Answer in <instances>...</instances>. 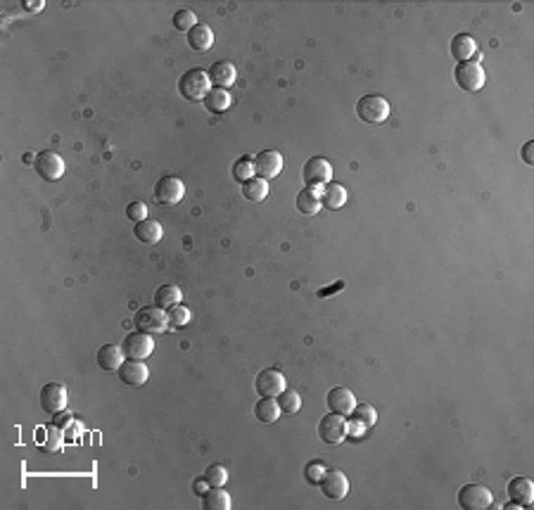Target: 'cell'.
<instances>
[{
	"instance_id": "obj_14",
	"label": "cell",
	"mask_w": 534,
	"mask_h": 510,
	"mask_svg": "<svg viewBox=\"0 0 534 510\" xmlns=\"http://www.w3.org/2000/svg\"><path fill=\"white\" fill-rule=\"evenodd\" d=\"M349 437H361L363 432L368 430V427L375 425V420H378V413H375V408L370 406V403H356L354 410H351L349 415Z\"/></svg>"
},
{
	"instance_id": "obj_3",
	"label": "cell",
	"mask_w": 534,
	"mask_h": 510,
	"mask_svg": "<svg viewBox=\"0 0 534 510\" xmlns=\"http://www.w3.org/2000/svg\"><path fill=\"white\" fill-rule=\"evenodd\" d=\"M356 116L363 123H382L389 116V102L382 95H363L356 102Z\"/></svg>"
},
{
	"instance_id": "obj_26",
	"label": "cell",
	"mask_w": 534,
	"mask_h": 510,
	"mask_svg": "<svg viewBox=\"0 0 534 510\" xmlns=\"http://www.w3.org/2000/svg\"><path fill=\"white\" fill-rule=\"evenodd\" d=\"M230 496L228 491H223V487H209L207 494L202 496V508L204 510H230Z\"/></svg>"
},
{
	"instance_id": "obj_8",
	"label": "cell",
	"mask_w": 534,
	"mask_h": 510,
	"mask_svg": "<svg viewBox=\"0 0 534 510\" xmlns=\"http://www.w3.org/2000/svg\"><path fill=\"white\" fill-rule=\"evenodd\" d=\"M34 166H36V173H39L43 180H50V183L65 176V159L53 150H43L36 154Z\"/></svg>"
},
{
	"instance_id": "obj_5",
	"label": "cell",
	"mask_w": 534,
	"mask_h": 510,
	"mask_svg": "<svg viewBox=\"0 0 534 510\" xmlns=\"http://www.w3.org/2000/svg\"><path fill=\"white\" fill-rule=\"evenodd\" d=\"M454 79L458 83V88L468 90V93H477L482 90V86H485V69H482L477 62H458L456 69H454Z\"/></svg>"
},
{
	"instance_id": "obj_36",
	"label": "cell",
	"mask_w": 534,
	"mask_h": 510,
	"mask_svg": "<svg viewBox=\"0 0 534 510\" xmlns=\"http://www.w3.org/2000/svg\"><path fill=\"white\" fill-rule=\"evenodd\" d=\"M195 24H197V17H195V12L193 10H178L174 15V29H178V31H190Z\"/></svg>"
},
{
	"instance_id": "obj_11",
	"label": "cell",
	"mask_w": 534,
	"mask_h": 510,
	"mask_svg": "<svg viewBox=\"0 0 534 510\" xmlns=\"http://www.w3.org/2000/svg\"><path fill=\"white\" fill-rule=\"evenodd\" d=\"M185 195V185L178 176H162L155 183V200L159 204H178Z\"/></svg>"
},
{
	"instance_id": "obj_12",
	"label": "cell",
	"mask_w": 534,
	"mask_h": 510,
	"mask_svg": "<svg viewBox=\"0 0 534 510\" xmlns=\"http://www.w3.org/2000/svg\"><path fill=\"white\" fill-rule=\"evenodd\" d=\"M41 408L50 415H60L67 408V387L60 382H48L41 389Z\"/></svg>"
},
{
	"instance_id": "obj_17",
	"label": "cell",
	"mask_w": 534,
	"mask_h": 510,
	"mask_svg": "<svg viewBox=\"0 0 534 510\" xmlns=\"http://www.w3.org/2000/svg\"><path fill=\"white\" fill-rule=\"evenodd\" d=\"M325 403H328L330 413H340V415H344V418H349L351 410H354V406H356V399H354V394H351V389L332 387L328 391V396H325Z\"/></svg>"
},
{
	"instance_id": "obj_24",
	"label": "cell",
	"mask_w": 534,
	"mask_h": 510,
	"mask_svg": "<svg viewBox=\"0 0 534 510\" xmlns=\"http://www.w3.org/2000/svg\"><path fill=\"white\" fill-rule=\"evenodd\" d=\"M320 202H323L325 209H342L344 202H347V190L337 183H328L320 188Z\"/></svg>"
},
{
	"instance_id": "obj_7",
	"label": "cell",
	"mask_w": 534,
	"mask_h": 510,
	"mask_svg": "<svg viewBox=\"0 0 534 510\" xmlns=\"http://www.w3.org/2000/svg\"><path fill=\"white\" fill-rule=\"evenodd\" d=\"M494 496L485 484H466L458 489V506L463 510H485L492 506Z\"/></svg>"
},
{
	"instance_id": "obj_40",
	"label": "cell",
	"mask_w": 534,
	"mask_h": 510,
	"mask_svg": "<svg viewBox=\"0 0 534 510\" xmlns=\"http://www.w3.org/2000/svg\"><path fill=\"white\" fill-rule=\"evenodd\" d=\"M532 150H534V142L532 140H527L525 145H523V161L527 166H532L534 164V154H532Z\"/></svg>"
},
{
	"instance_id": "obj_39",
	"label": "cell",
	"mask_w": 534,
	"mask_h": 510,
	"mask_svg": "<svg viewBox=\"0 0 534 510\" xmlns=\"http://www.w3.org/2000/svg\"><path fill=\"white\" fill-rule=\"evenodd\" d=\"M209 487H211V484L204 480V475L200 477V480H195V482H193V491H195V494H197V496H204V494H207V489H209Z\"/></svg>"
},
{
	"instance_id": "obj_20",
	"label": "cell",
	"mask_w": 534,
	"mask_h": 510,
	"mask_svg": "<svg viewBox=\"0 0 534 510\" xmlns=\"http://www.w3.org/2000/svg\"><path fill=\"white\" fill-rule=\"evenodd\" d=\"M188 46L193 48L195 53H207L214 46V31L209 24H195V27L188 31Z\"/></svg>"
},
{
	"instance_id": "obj_25",
	"label": "cell",
	"mask_w": 534,
	"mask_h": 510,
	"mask_svg": "<svg viewBox=\"0 0 534 510\" xmlns=\"http://www.w3.org/2000/svg\"><path fill=\"white\" fill-rule=\"evenodd\" d=\"M280 406H278V401L273 399V396H261L259 401H256V406H254V415H256V420L259 422H263V425H271V422H275L280 418Z\"/></svg>"
},
{
	"instance_id": "obj_29",
	"label": "cell",
	"mask_w": 534,
	"mask_h": 510,
	"mask_svg": "<svg viewBox=\"0 0 534 510\" xmlns=\"http://www.w3.org/2000/svg\"><path fill=\"white\" fill-rule=\"evenodd\" d=\"M242 197L249 202H261L268 197V180H263L259 176L249 178L247 183H242Z\"/></svg>"
},
{
	"instance_id": "obj_4",
	"label": "cell",
	"mask_w": 534,
	"mask_h": 510,
	"mask_svg": "<svg viewBox=\"0 0 534 510\" xmlns=\"http://www.w3.org/2000/svg\"><path fill=\"white\" fill-rule=\"evenodd\" d=\"M167 328H169L167 311L155 307V304L152 307H143L136 314V330L148 333V335H159V333H167Z\"/></svg>"
},
{
	"instance_id": "obj_2",
	"label": "cell",
	"mask_w": 534,
	"mask_h": 510,
	"mask_svg": "<svg viewBox=\"0 0 534 510\" xmlns=\"http://www.w3.org/2000/svg\"><path fill=\"white\" fill-rule=\"evenodd\" d=\"M318 437L323 444H330V446H337L342 444L344 439L349 437V425H347V418L340 413H328L323 415L318 422Z\"/></svg>"
},
{
	"instance_id": "obj_9",
	"label": "cell",
	"mask_w": 534,
	"mask_h": 510,
	"mask_svg": "<svg viewBox=\"0 0 534 510\" xmlns=\"http://www.w3.org/2000/svg\"><path fill=\"white\" fill-rule=\"evenodd\" d=\"M318 487H320V491H323L325 499L342 501L344 496H347V491H349V480H347V475H344L342 470L330 468V470H325L323 477H320Z\"/></svg>"
},
{
	"instance_id": "obj_15",
	"label": "cell",
	"mask_w": 534,
	"mask_h": 510,
	"mask_svg": "<svg viewBox=\"0 0 534 510\" xmlns=\"http://www.w3.org/2000/svg\"><path fill=\"white\" fill-rule=\"evenodd\" d=\"M282 171V154L278 150H261L254 157V173L263 180H273Z\"/></svg>"
},
{
	"instance_id": "obj_33",
	"label": "cell",
	"mask_w": 534,
	"mask_h": 510,
	"mask_svg": "<svg viewBox=\"0 0 534 510\" xmlns=\"http://www.w3.org/2000/svg\"><path fill=\"white\" fill-rule=\"evenodd\" d=\"M275 401H278L282 413H297L301 408V396L294 389H282L280 394L275 396Z\"/></svg>"
},
{
	"instance_id": "obj_41",
	"label": "cell",
	"mask_w": 534,
	"mask_h": 510,
	"mask_svg": "<svg viewBox=\"0 0 534 510\" xmlns=\"http://www.w3.org/2000/svg\"><path fill=\"white\" fill-rule=\"evenodd\" d=\"M24 8L31 10V12H39V10L46 8V3H43V0H41V3H24Z\"/></svg>"
},
{
	"instance_id": "obj_18",
	"label": "cell",
	"mask_w": 534,
	"mask_h": 510,
	"mask_svg": "<svg viewBox=\"0 0 534 510\" xmlns=\"http://www.w3.org/2000/svg\"><path fill=\"white\" fill-rule=\"evenodd\" d=\"M207 74H209V81H211L214 88L228 90V86L235 83V65H233V62H228V60L214 62Z\"/></svg>"
},
{
	"instance_id": "obj_37",
	"label": "cell",
	"mask_w": 534,
	"mask_h": 510,
	"mask_svg": "<svg viewBox=\"0 0 534 510\" xmlns=\"http://www.w3.org/2000/svg\"><path fill=\"white\" fill-rule=\"evenodd\" d=\"M126 219H131L134 223L145 221V219H148V204H145V202H141V200L131 202L129 207H126Z\"/></svg>"
},
{
	"instance_id": "obj_23",
	"label": "cell",
	"mask_w": 534,
	"mask_h": 510,
	"mask_svg": "<svg viewBox=\"0 0 534 510\" xmlns=\"http://www.w3.org/2000/svg\"><path fill=\"white\" fill-rule=\"evenodd\" d=\"M294 202H297V211L299 214H304V216H316L320 211V207H323V202H320V192L316 188L299 190V195H297V200Z\"/></svg>"
},
{
	"instance_id": "obj_1",
	"label": "cell",
	"mask_w": 534,
	"mask_h": 510,
	"mask_svg": "<svg viewBox=\"0 0 534 510\" xmlns=\"http://www.w3.org/2000/svg\"><path fill=\"white\" fill-rule=\"evenodd\" d=\"M209 90H211L209 74L202 69H188L178 79V93L190 102H202Z\"/></svg>"
},
{
	"instance_id": "obj_31",
	"label": "cell",
	"mask_w": 534,
	"mask_h": 510,
	"mask_svg": "<svg viewBox=\"0 0 534 510\" xmlns=\"http://www.w3.org/2000/svg\"><path fill=\"white\" fill-rule=\"evenodd\" d=\"M36 439H39L43 451H58L60 446V432L53 425H41V430L36 432Z\"/></svg>"
},
{
	"instance_id": "obj_16",
	"label": "cell",
	"mask_w": 534,
	"mask_h": 510,
	"mask_svg": "<svg viewBox=\"0 0 534 510\" xmlns=\"http://www.w3.org/2000/svg\"><path fill=\"white\" fill-rule=\"evenodd\" d=\"M117 373H119V380H122L124 384H129V387H141V384H145L150 377L148 365L136 358H126Z\"/></svg>"
},
{
	"instance_id": "obj_27",
	"label": "cell",
	"mask_w": 534,
	"mask_h": 510,
	"mask_svg": "<svg viewBox=\"0 0 534 510\" xmlns=\"http://www.w3.org/2000/svg\"><path fill=\"white\" fill-rule=\"evenodd\" d=\"M202 102H204L207 109L214 112V114H221V112L230 109V105H233V98H230V93L223 90V88H211L209 93H207V98H204Z\"/></svg>"
},
{
	"instance_id": "obj_38",
	"label": "cell",
	"mask_w": 534,
	"mask_h": 510,
	"mask_svg": "<svg viewBox=\"0 0 534 510\" xmlns=\"http://www.w3.org/2000/svg\"><path fill=\"white\" fill-rule=\"evenodd\" d=\"M325 463H320V460H313V463H309L304 468V477H306V482L309 484H318L320 482V477L325 475Z\"/></svg>"
},
{
	"instance_id": "obj_10",
	"label": "cell",
	"mask_w": 534,
	"mask_h": 510,
	"mask_svg": "<svg viewBox=\"0 0 534 510\" xmlns=\"http://www.w3.org/2000/svg\"><path fill=\"white\" fill-rule=\"evenodd\" d=\"M122 349H124V354H126V358L143 361V358H148L150 354H155V340H152V335L141 333V330L129 333L122 342Z\"/></svg>"
},
{
	"instance_id": "obj_6",
	"label": "cell",
	"mask_w": 534,
	"mask_h": 510,
	"mask_svg": "<svg viewBox=\"0 0 534 510\" xmlns=\"http://www.w3.org/2000/svg\"><path fill=\"white\" fill-rule=\"evenodd\" d=\"M301 178H304L306 188H316L320 190L323 185L332 183V166L325 157H313L304 164L301 169Z\"/></svg>"
},
{
	"instance_id": "obj_21",
	"label": "cell",
	"mask_w": 534,
	"mask_h": 510,
	"mask_svg": "<svg viewBox=\"0 0 534 510\" xmlns=\"http://www.w3.org/2000/svg\"><path fill=\"white\" fill-rule=\"evenodd\" d=\"M124 361H126V354H124L122 347L103 344L98 349V365L103 370H119V368H122Z\"/></svg>"
},
{
	"instance_id": "obj_28",
	"label": "cell",
	"mask_w": 534,
	"mask_h": 510,
	"mask_svg": "<svg viewBox=\"0 0 534 510\" xmlns=\"http://www.w3.org/2000/svg\"><path fill=\"white\" fill-rule=\"evenodd\" d=\"M134 235L141 242H145V245H157V242L162 240V226L152 219H145V221L136 223Z\"/></svg>"
},
{
	"instance_id": "obj_35",
	"label": "cell",
	"mask_w": 534,
	"mask_h": 510,
	"mask_svg": "<svg viewBox=\"0 0 534 510\" xmlns=\"http://www.w3.org/2000/svg\"><path fill=\"white\" fill-rule=\"evenodd\" d=\"M204 480L211 484V487H223L226 482H228V470L223 468V465H209V468L204 470Z\"/></svg>"
},
{
	"instance_id": "obj_32",
	"label": "cell",
	"mask_w": 534,
	"mask_h": 510,
	"mask_svg": "<svg viewBox=\"0 0 534 510\" xmlns=\"http://www.w3.org/2000/svg\"><path fill=\"white\" fill-rule=\"evenodd\" d=\"M230 173H233L235 180H240V183H247L249 178H254V157H249V154H245V157H240L233 164V169H230Z\"/></svg>"
},
{
	"instance_id": "obj_19",
	"label": "cell",
	"mask_w": 534,
	"mask_h": 510,
	"mask_svg": "<svg viewBox=\"0 0 534 510\" xmlns=\"http://www.w3.org/2000/svg\"><path fill=\"white\" fill-rule=\"evenodd\" d=\"M508 496H511L513 503H518L520 508L532 506L534 501V484L530 477H515V480L508 482Z\"/></svg>"
},
{
	"instance_id": "obj_30",
	"label": "cell",
	"mask_w": 534,
	"mask_h": 510,
	"mask_svg": "<svg viewBox=\"0 0 534 510\" xmlns=\"http://www.w3.org/2000/svg\"><path fill=\"white\" fill-rule=\"evenodd\" d=\"M181 297L183 295H181V290L176 288V285H159L157 292H155V307L169 311L181 302Z\"/></svg>"
},
{
	"instance_id": "obj_22",
	"label": "cell",
	"mask_w": 534,
	"mask_h": 510,
	"mask_svg": "<svg viewBox=\"0 0 534 510\" xmlns=\"http://www.w3.org/2000/svg\"><path fill=\"white\" fill-rule=\"evenodd\" d=\"M475 53H477V43L473 36L458 34L451 39V58L456 62H470V58H475Z\"/></svg>"
},
{
	"instance_id": "obj_34",
	"label": "cell",
	"mask_w": 534,
	"mask_h": 510,
	"mask_svg": "<svg viewBox=\"0 0 534 510\" xmlns=\"http://www.w3.org/2000/svg\"><path fill=\"white\" fill-rule=\"evenodd\" d=\"M167 316H169V328H183L190 323V311H188L185 307H181V304H176V307L169 309Z\"/></svg>"
},
{
	"instance_id": "obj_13",
	"label": "cell",
	"mask_w": 534,
	"mask_h": 510,
	"mask_svg": "<svg viewBox=\"0 0 534 510\" xmlns=\"http://www.w3.org/2000/svg\"><path fill=\"white\" fill-rule=\"evenodd\" d=\"M254 389L259 391V396H278L282 389H287V382H285V375L275 368H266V370H259L254 380Z\"/></svg>"
}]
</instances>
